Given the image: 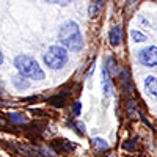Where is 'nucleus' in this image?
Listing matches in <instances>:
<instances>
[{"label":"nucleus","mask_w":157,"mask_h":157,"mask_svg":"<svg viewBox=\"0 0 157 157\" xmlns=\"http://www.w3.org/2000/svg\"><path fill=\"white\" fill-rule=\"evenodd\" d=\"M72 126L75 127V130H77L78 135H83V134H85V124H83L82 121H74Z\"/></svg>","instance_id":"ddd939ff"},{"label":"nucleus","mask_w":157,"mask_h":157,"mask_svg":"<svg viewBox=\"0 0 157 157\" xmlns=\"http://www.w3.org/2000/svg\"><path fill=\"white\" fill-rule=\"evenodd\" d=\"M93 146L98 151H107L109 149V143L104 140V138H101V137H94L93 138Z\"/></svg>","instance_id":"1a4fd4ad"},{"label":"nucleus","mask_w":157,"mask_h":157,"mask_svg":"<svg viewBox=\"0 0 157 157\" xmlns=\"http://www.w3.org/2000/svg\"><path fill=\"white\" fill-rule=\"evenodd\" d=\"M68 50L63 46H50L47 49V52L43 55V60L46 63V66H49L50 69H60L64 64L68 63Z\"/></svg>","instance_id":"7ed1b4c3"},{"label":"nucleus","mask_w":157,"mask_h":157,"mask_svg":"<svg viewBox=\"0 0 157 157\" xmlns=\"http://www.w3.org/2000/svg\"><path fill=\"white\" fill-rule=\"evenodd\" d=\"M109 41L112 46H120L121 41H123V30L121 27H118V25H115V27L110 29L109 32Z\"/></svg>","instance_id":"423d86ee"},{"label":"nucleus","mask_w":157,"mask_h":157,"mask_svg":"<svg viewBox=\"0 0 157 157\" xmlns=\"http://www.w3.org/2000/svg\"><path fill=\"white\" fill-rule=\"evenodd\" d=\"M80 110H82V104L80 102H75L74 104V109H72V113L75 116H78V115H80Z\"/></svg>","instance_id":"dca6fc26"},{"label":"nucleus","mask_w":157,"mask_h":157,"mask_svg":"<svg viewBox=\"0 0 157 157\" xmlns=\"http://www.w3.org/2000/svg\"><path fill=\"white\" fill-rule=\"evenodd\" d=\"M10 120L14 121V123H25V121H27V118H25L24 115H19V113H11Z\"/></svg>","instance_id":"f8f14e48"},{"label":"nucleus","mask_w":157,"mask_h":157,"mask_svg":"<svg viewBox=\"0 0 157 157\" xmlns=\"http://www.w3.org/2000/svg\"><path fill=\"white\" fill-rule=\"evenodd\" d=\"M138 61L148 68L157 66V46H148L141 49L138 52Z\"/></svg>","instance_id":"20e7f679"},{"label":"nucleus","mask_w":157,"mask_h":157,"mask_svg":"<svg viewBox=\"0 0 157 157\" xmlns=\"http://www.w3.org/2000/svg\"><path fill=\"white\" fill-rule=\"evenodd\" d=\"M102 90H104V96L105 98H110L113 94V85H112L107 68H102Z\"/></svg>","instance_id":"39448f33"},{"label":"nucleus","mask_w":157,"mask_h":157,"mask_svg":"<svg viewBox=\"0 0 157 157\" xmlns=\"http://www.w3.org/2000/svg\"><path fill=\"white\" fill-rule=\"evenodd\" d=\"M2 63H3V54L0 52V64H2Z\"/></svg>","instance_id":"a211bd4d"},{"label":"nucleus","mask_w":157,"mask_h":157,"mask_svg":"<svg viewBox=\"0 0 157 157\" xmlns=\"http://www.w3.org/2000/svg\"><path fill=\"white\" fill-rule=\"evenodd\" d=\"M50 102L54 104L55 107H63L64 105V98H60V96H55V98H52Z\"/></svg>","instance_id":"4468645a"},{"label":"nucleus","mask_w":157,"mask_h":157,"mask_svg":"<svg viewBox=\"0 0 157 157\" xmlns=\"http://www.w3.org/2000/svg\"><path fill=\"white\" fill-rule=\"evenodd\" d=\"M102 8H104V2H93V3L90 5V10H88L90 17H96L98 13H99Z\"/></svg>","instance_id":"9d476101"},{"label":"nucleus","mask_w":157,"mask_h":157,"mask_svg":"<svg viewBox=\"0 0 157 157\" xmlns=\"http://www.w3.org/2000/svg\"><path fill=\"white\" fill-rule=\"evenodd\" d=\"M123 148H124V149H129V151L135 149V141H134V140H129V141H126L124 145H123Z\"/></svg>","instance_id":"2eb2a0df"},{"label":"nucleus","mask_w":157,"mask_h":157,"mask_svg":"<svg viewBox=\"0 0 157 157\" xmlns=\"http://www.w3.org/2000/svg\"><path fill=\"white\" fill-rule=\"evenodd\" d=\"M130 36H132V39L135 43H145L146 41V35H143L138 30H132V32H130Z\"/></svg>","instance_id":"9b49d317"},{"label":"nucleus","mask_w":157,"mask_h":157,"mask_svg":"<svg viewBox=\"0 0 157 157\" xmlns=\"http://www.w3.org/2000/svg\"><path fill=\"white\" fill-rule=\"evenodd\" d=\"M13 85H14L17 90H25V88L30 86V82L25 80L22 75H16V77H13Z\"/></svg>","instance_id":"6e6552de"},{"label":"nucleus","mask_w":157,"mask_h":157,"mask_svg":"<svg viewBox=\"0 0 157 157\" xmlns=\"http://www.w3.org/2000/svg\"><path fill=\"white\" fill-rule=\"evenodd\" d=\"M14 68L19 71V75L33 78V80H43L46 77L44 71L38 64V61L33 57L25 55V54H21L14 58Z\"/></svg>","instance_id":"f03ea898"},{"label":"nucleus","mask_w":157,"mask_h":157,"mask_svg":"<svg viewBox=\"0 0 157 157\" xmlns=\"http://www.w3.org/2000/svg\"><path fill=\"white\" fill-rule=\"evenodd\" d=\"M145 90L154 98H157V77L154 75H148L145 78Z\"/></svg>","instance_id":"0eeeda50"},{"label":"nucleus","mask_w":157,"mask_h":157,"mask_svg":"<svg viewBox=\"0 0 157 157\" xmlns=\"http://www.w3.org/2000/svg\"><path fill=\"white\" fill-rule=\"evenodd\" d=\"M58 39L64 49H69L72 52H78L83 47V36L80 33V27L74 21H66L61 25Z\"/></svg>","instance_id":"f257e3e1"},{"label":"nucleus","mask_w":157,"mask_h":157,"mask_svg":"<svg viewBox=\"0 0 157 157\" xmlns=\"http://www.w3.org/2000/svg\"><path fill=\"white\" fill-rule=\"evenodd\" d=\"M107 63L110 64V66H109V69H110V75L115 74V60H113V57H109V58H107Z\"/></svg>","instance_id":"f3484780"}]
</instances>
